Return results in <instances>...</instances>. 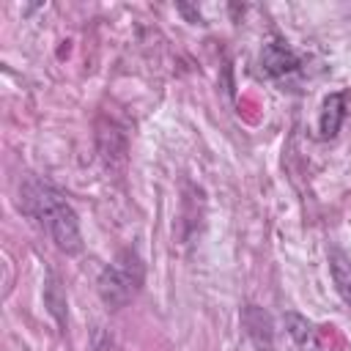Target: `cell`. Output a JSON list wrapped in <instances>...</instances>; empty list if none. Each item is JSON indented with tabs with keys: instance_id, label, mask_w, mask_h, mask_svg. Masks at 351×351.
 Masks as SVG:
<instances>
[{
	"instance_id": "1",
	"label": "cell",
	"mask_w": 351,
	"mask_h": 351,
	"mask_svg": "<svg viewBox=\"0 0 351 351\" xmlns=\"http://www.w3.org/2000/svg\"><path fill=\"white\" fill-rule=\"evenodd\" d=\"M19 206L27 217H33L55 241L58 250L66 255L82 252V233H80V219L74 208L66 203V197L47 181L41 178H25L19 186Z\"/></svg>"
},
{
	"instance_id": "2",
	"label": "cell",
	"mask_w": 351,
	"mask_h": 351,
	"mask_svg": "<svg viewBox=\"0 0 351 351\" xmlns=\"http://www.w3.org/2000/svg\"><path fill=\"white\" fill-rule=\"evenodd\" d=\"M140 285H143V263L132 250H123L115 258V263H110L99 274L96 291L110 310H118L137 296Z\"/></svg>"
},
{
	"instance_id": "6",
	"label": "cell",
	"mask_w": 351,
	"mask_h": 351,
	"mask_svg": "<svg viewBox=\"0 0 351 351\" xmlns=\"http://www.w3.org/2000/svg\"><path fill=\"white\" fill-rule=\"evenodd\" d=\"M329 269H332V280H335L337 293H340L343 302L351 307V261H348L343 252L332 250V252H329Z\"/></svg>"
},
{
	"instance_id": "5",
	"label": "cell",
	"mask_w": 351,
	"mask_h": 351,
	"mask_svg": "<svg viewBox=\"0 0 351 351\" xmlns=\"http://www.w3.org/2000/svg\"><path fill=\"white\" fill-rule=\"evenodd\" d=\"M285 329L291 335V340L302 348V351H318V337H315V329L313 324L299 315V313H285Z\"/></svg>"
},
{
	"instance_id": "3",
	"label": "cell",
	"mask_w": 351,
	"mask_h": 351,
	"mask_svg": "<svg viewBox=\"0 0 351 351\" xmlns=\"http://www.w3.org/2000/svg\"><path fill=\"white\" fill-rule=\"evenodd\" d=\"M299 55L285 44V41H280V38H271V41H266L263 44V49H261V58H258V66H261V74L263 77H271V80H277V77H285V74H291V71H296L299 69Z\"/></svg>"
},
{
	"instance_id": "4",
	"label": "cell",
	"mask_w": 351,
	"mask_h": 351,
	"mask_svg": "<svg viewBox=\"0 0 351 351\" xmlns=\"http://www.w3.org/2000/svg\"><path fill=\"white\" fill-rule=\"evenodd\" d=\"M343 118H346V93L343 90H335L321 104V115H318V132H321V137H335L340 132V126H343Z\"/></svg>"
}]
</instances>
